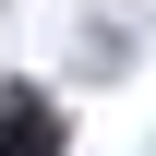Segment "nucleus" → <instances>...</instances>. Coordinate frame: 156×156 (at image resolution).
Here are the masks:
<instances>
[{
  "label": "nucleus",
  "instance_id": "obj_1",
  "mask_svg": "<svg viewBox=\"0 0 156 156\" xmlns=\"http://www.w3.org/2000/svg\"><path fill=\"white\" fill-rule=\"evenodd\" d=\"M0 156H60V108L48 96H0Z\"/></svg>",
  "mask_w": 156,
  "mask_h": 156
}]
</instances>
